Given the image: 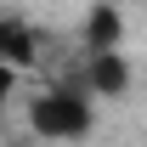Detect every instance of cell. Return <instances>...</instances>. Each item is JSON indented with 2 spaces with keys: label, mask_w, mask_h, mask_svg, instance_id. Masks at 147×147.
<instances>
[{
  "label": "cell",
  "mask_w": 147,
  "mask_h": 147,
  "mask_svg": "<svg viewBox=\"0 0 147 147\" xmlns=\"http://www.w3.org/2000/svg\"><path fill=\"white\" fill-rule=\"evenodd\" d=\"M23 119L40 142H85L96 130V96L79 79H62V85H45V91L28 96Z\"/></svg>",
  "instance_id": "cell-1"
},
{
  "label": "cell",
  "mask_w": 147,
  "mask_h": 147,
  "mask_svg": "<svg viewBox=\"0 0 147 147\" xmlns=\"http://www.w3.org/2000/svg\"><path fill=\"white\" fill-rule=\"evenodd\" d=\"M79 85H85L96 102H119V96H130V85H136V68H130L125 51H102V57H85V62H79Z\"/></svg>",
  "instance_id": "cell-2"
},
{
  "label": "cell",
  "mask_w": 147,
  "mask_h": 147,
  "mask_svg": "<svg viewBox=\"0 0 147 147\" xmlns=\"http://www.w3.org/2000/svg\"><path fill=\"white\" fill-rule=\"evenodd\" d=\"M79 45H85V57L125 51V11H119L113 0H96L91 11L79 17Z\"/></svg>",
  "instance_id": "cell-3"
},
{
  "label": "cell",
  "mask_w": 147,
  "mask_h": 147,
  "mask_svg": "<svg viewBox=\"0 0 147 147\" xmlns=\"http://www.w3.org/2000/svg\"><path fill=\"white\" fill-rule=\"evenodd\" d=\"M0 57H6V68L28 74V68L40 62V34H34L23 17H6V23H0Z\"/></svg>",
  "instance_id": "cell-4"
}]
</instances>
